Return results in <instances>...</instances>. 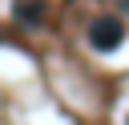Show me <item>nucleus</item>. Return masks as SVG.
Returning a JSON list of instances; mask_svg holds the SVG:
<instances>
[{
  "mask_svg": "<svg viewBox=\"0 0 129 125\" xmlns=\"http://www.w3.org/2000/svg\"><path fill=\"white\" fill-rule=\"evenodd\" d=\"M16 16H20V20H40V4H20Z\"/></svg>",
  "mask_w": 129,
  "mask_h": 125,
  "instance_id": "nucleus-2",
  "label": "nucleus"
},
{
  "mask_svg": "<svg viewBox=\"0 0 129 125\" xmlns=\"http://www.w3.org/2000/svg\"><path fill=\"white\" fill-rule=\"evenodd\" d=\"M89 40H93V48H97V52H113V48L125 40V24H121L117 16H101V20L93 24Z\"/></svg>",
  "mask_w": 129,
  "mask_h": 125,
  "instance_id": "nucleus-1",
  "label": "nucleus"
},
{
  "mask_svg": "<svg viewBox=\"0 0 129 125\" xmlns=\"http://www.w3.org/2000/svg\"><path fill=\"white\" fill-rule=\"evenodd\" d=\"M121 8H125V12H129V0H121Z\"/></svg>",
  "mask_w": 129,
  "mask_h": 125,
  "instance_id": "nucleus-3",
  "label": "nucleus"
}]
</instances>
